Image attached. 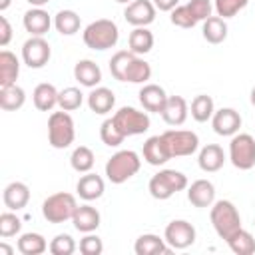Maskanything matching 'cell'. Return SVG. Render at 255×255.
<instances>
[{
  "label": "cell",
  "instance_id": "1",
  "mask_svg": "<svg viewBox=\"0 0 255 255\" xmlns=\"http://www.w3.org/2000/svg\"><path fill=\"white\" fill-rule=\"evenodd\" d=\"M110 72L120 82L143 84L151 78V66L131 50H120L110 60Z\"/></svg>",
  "mask_w": 255,
  "mask_h": 255
},
{
  "label": "cell",
  "instance_id": "2",
  "mask_svg": "<svg viewBox=\"0 0 255 255\" xmlns=\"http://www.w3.org/2000/svg\"><path fill=\"white\" fill-rule=\"evenodd\" d=\"M141 167V159L135 151L131 149H122L116 151L108 161H106V177L112 183H124L129 177H133Z\"/></svg>",
  "mask_w": 255,
  "mask_h": 255
},
{
  "label": "cell",
  "instance_id": "3",
  "mask_svg": "<svg viewBox=\"0 0 255 255\" xmlns=\"http://www.w3.org/2000/svg\"><path fill=\"white\" fill-rule=\"evenodd\" d=\"M82 38H84V44L92 50H108V48H114L118 44L120 30H118L114 20L100 18V20L86 26Z\"/></svg>",
  "mask_w": 255,
  "mask_h": 255
},
{
  "label": "cell",
  "instance_id": "4",
  "mask_svg": "<svg viewBox=\"0 0 255 255\" xmlns=\"http://www.w3.org/2000/svg\"><path fill=\"white\" fill-rule=\"evenodd\" d=\"M211 225L221 239H229L235 231L241 229V217L237 207L227 199L215 201L211 205Z\"/></svg>",
  "mask_w": 255,
  "mask_h": 255
},
{
  "label": "cell",
  "instance_id": "5",
  "mask_svg": "<svg viewBox=\"0 0 255 255\" xmlns=\"http://www.w3.org/2000/svg\"><path fill=\"white\" fill-rule=\"evenodd\" d=\"M76 137L74 120L68 112H52L48 118V141L56 149H66Z\"/></svg>",
  "mask_w": 255,
  "mask_h": 255
},
{
  "label": "cell",
  "instance_id": "6",
  "mask_svg": "<svg viewBox=\"0 0 255 255\" xmlns=\"http://www.w3.org/2000/svg\"><path fill=\"white\" fill-rule=\"evenodd\" d=\"M76 209H78L76 197L66 191H58L46 197L42 203V215L48 223H64L74 217Z\"/></svg>",
  "mask_w": 255,
  "mask_h": 255
},
{
  "label": "cell",
  "instance_id": "7",
  "mask_svg": "<svg viewBox=\"0 0 255 255\" xmlns=\"http://www.w3.org/2000/svg\"><path fill=\"white\" fill-rule=\"evenodd\" d=\"M112 120L126 137L128 135H139V133H145L149 129V116L145 112H139V110L131 108V106L120 108L112 116Z\"/></svg>",
  "mask_w": 255,
  "mask_h": 255
},
{
  "label": "cell",
  "instance_id": "8",
  "mask_svg": "<svg viewBox=\"0 0 255 255\" xmlns=\"http://www.w3.org/2000/svg\"><path fill=\"white\" fill-rule=\"evenodd\" d=\"M229 159L237 169H251L255 165V137L251 133H235L229 143Z\"/></svg>",
  "mask_w": 255,
  "mask_h": 255
},
{
  "label": "cell",
  "instance_id": "9",
  "mask_svg": "<svg viewBox=\"0 0 255 255\" xmlns=\"http://www.w3.org/2000/svg\"><path fill=\"white\" fill-rule=\"evenodd\" d=\"M167 147H169V153L171 157H185V155H191L197 151L199 147V137L195 131H189V129H167L161 133Z\"/></svg>",
  "mask_w": 255,
  "mask_h": 255
},
{
  "label": "cell",
  "instance_id": "10",
  "mask_svg": "<svg viewBox=\"0 0 255 255\" xmlns=\"http://www.w3.org/2000/svg\"><path fill=\"white\" fill-rule=\"evenodd\" d=\"M52 48L42 36H30L22 46V60L28 68H44L50 62Z\"/></svg>",
  "mask_w": 255,
  "mask_h": 255
},
{
  "label": "cell",
  "instance_id": "11",
  "mask_svg": "<svg viewBox=\"0 0 255 255\" xmlns=\"http://www.w3.org/2000/svg\"><path fill=\"white\" fill-rule=\"evenodd\" d=\"M163 239L171 249H185L195 241V227L185 219H173L167 223Z\"/></svg>",
  "mask_w": 255,
  "mask_h": 255
},
{
  "label": "cell",
  "instance_id": "12",
  "mask_svg": "<svg viewBox=\"0 0 255 255\" xmlns=\"http://www.w3.org/2000/svg\"><path fill=\"white\" fill-rule=\"evenodd\" d=\"M155 6L151 0H133L126 6L124 18L128 24L139 28V26H149L155 20Z\"/></svg>",
  "mask_w": 255,
  "mask_h": 255
},
{
  "label": "cell",
  "instance_id": "13",
  "mask_svg": "<svg viewBox=\"0 0 255 255\" xmlns=\"http://www.w3.org/2000/svg\"><path fill=\"white\" fill-rule=\"evenodd\" d=\"M211 126H213L217 135H223V137L235 135L239 131V128H241V116L233 108H221V110H217L213 114Z\"/></svg>",
  "mask_w": 255,
  "mask_h": 255
},
{
  "label": "cell",
  "instance_id": "14",
  "mask_svg": "<svg viewBox=\"0 0 255 255\" xmlns=\"http://www.w3.org/2000/svg\"><path fill=\"white\" fill-rule=\"evenodd\" d=\"M167 102V94L161 86L157 84H145L139 90V104L143 106L145 112H153V114H161Z\"/></svg>",
  "mask_w": 255,
  "mask_h": 255
},
{
  "label": "cell",
  "instance_id": "15",
  "mask_svg": "<svg viewBox=\"0 0 255 255\" xmlns=\"http://www.w3.org/2000/svg\"><path fill=\"white\" fill-rule=\"evenodd\" d=\"M143 159L149 165H163L165 161L171 159L169 147L163 139V135H151L143 143Z\"/></svg>",
  "mask_w": 255,
  "mask_h": 255
},
{
  "label": "cell",
  "instance_id": "16",
  "mask_svg": "<svg viewBox=\"0 0 255 255\" xmlns=\"http://www.w3.org/2000/svg\"><path fill=\"white\" fill-rule=\"evenodd\" d=\"M187 199L195 207H211L215 203V187L207 179H197L187 189Z\"/></svg>",
  "mask_w": 255,
  "mask_h": 255
},
{
  "label": "cell",
  "instance_id": "17",
  "mask_svg": "<svg viewBox=\"0 0 255 255\" xmlns=\"http://www.w3.org/2000/svg\"><path fill=\"white\" fill-rule=\"evenodd\" d=\"M2 199H4V205L12 211H20L28 205L30 201V187L22 181H12L4 187V193H2Z\"/></svg>",
  "mask_w": 255,
  "mask_h": 255
},
{
  "label": "cell",
  "instance_id": "18",
  "mask_svg": "<svg viewBox=\"0 0 255 255\" xmlns=\"http://www.w3.org/2000/svg\"><path fill=\"white\" fill-rule=\"evenodd\" d=\"M22 24L30 36H44L52 26V18L44 8H30L24 14Z\"/></svg>",
  "mask_w": 255,
  "mask_h": 255
},
{
  "label": "cell",
  "instance_id": "19",
  "mask_svg": "<svg viewBox=\"0 0 255 255\" xmlns=\"http://www.w3.org/2000/svg\"><path fill=\"white\" fill-rule=\"evenodd\" d=\"M187 114H189V108H187L185 98H181V96H167L165 108L161 112V118H163V122L167 126H181L187 120Z\"/></svg>",
  "mask_w": 255,
  "mask_h": 255
},
{
  "label": "cell",
  "instance_id": "20",
  "mask_svg": "<svg viewBox=\"0 0 255 255\" xmlns=\"http://www.w3.org/2000/svg\"><path fill=\"white\" fill-rule=\"evenodd\" d=\"M100 219H102L100 211L86 203V205H78V209L72 217V223L80 233H94L100 227Z\"/></svg>",
  "mask_w": 255,
  "mask_h": 255
},
{
  "label": "cell",
  "instance_id": "21",
  "mask_svg": "<svg viewBox=\"0 0 255 255\" xmlns=\"http://www.w3.org/2000/svg\"><path fill=\"white\" fill-rule=\"evenodd\" d=\"M104 189H106L104 179H102L98 173H90V171H88L86 175H82V177L78 179V183H76L78 195H80L82 199H86V201L100 199V197L104 195Z\"/></svg>",
  "mask_w": 255,
  "mask_h": 255
},
{
  "label": "cell",
  "instance_id": "22",
  "mask_svg": "<svg viewBox=\"0 0 255 255\" xmlns=\"http://www.w3.org/2000/svg\"><path fill=\"white\" fill-rule=\"evenodd\" d=\"M114 104H116V96L110 88L98 86V88H92V92L88 94V108L98 116L112 112Z\"/></svg>",
  "mask_w": 255,
  "mask_h": 255
},
{
  "label": "cell",
  "instance_id": "23",
  "mask_svg": "<svg viewBox=\"0 0 255 255\" xmlns=\"http://www.w3.org/2000/svg\"><path fill=\"white\" fill-rule=\"evenodd\" d=\"M197 163L203 171L207 173H213V171H219L225 163V153H223V147L217 145V143H207L205 147H201L199 151V157H197Z\"/></svg>",
  "mask_w": 255,
  "mask_h": 255
},
{
  "label": "cell",
  "instance_id": "24",
  "mask_svg": "<svg viewBox=\"0 0 255 255\" xmlns=\"http://www.w3.org/2000/svg\"><path fill=\"white\" fill-rule=\"evenodd\" d=\"M74 78L86 88H96L102 82V70L94 60H80L74 66Z\"/></svg>",
  "mask_w": 255,
  "mask_h": 255
},
{
  "label": "cell",
  "instance_id": "25",
  "mask_svg": "<svg viewBox=\"0 0 255 255\" xmlns=\"http://www.w3.org/2000/svg\"><path fill=\"white\" fill-rule=\"evenodd\" d=\"M135 255H157V253H169L171 247L165 243V239H161L159 235L153 233H143L135 239L133 245Z\"/></svg>",
  "mask_w": 255,
  "mask_h": 255
},
{
  "label": "cell",
  "instance_id": "26",
  "mask_svg": "<svg viewBox=\"0 0 255 255\" xmlns=\"http://www.w3.org/2000/svg\"><path fill=\"white\" fill-rule=\"evenodd\" d=\"M20 74V60L10 50L0 52V88L16 84V78Z\"/></svg>",
  "mask_w": 255,
  "mask_h": 255
},
{
  "label": "cell",
  "instance_id": "27",
  "mask_svg": "<svg viewBox=\"0 0 255 255\" xmlns=\"http://www.w3.org/2000/svg\"><path fill=\"white\" fill-rule=\"evenodd\" d=\"M58 90L52 86V84H38L34 88V94H32V100H34V106L40 110V112H50L54 106H58Z\"/></svg>",
  "mask_w": 255,
  "mask_h": 255
},
{
  "label": "cell",
  "instance_id": "28",
  "mask_svg": "<svg viewBox=\"0 0 255 255\" xmlns=\"http://www.w3.org/2000/svg\"><path fill=\"white\" fill-rule=\"evenodd\" d=\"M26 102V92L12 84V86H6V88H0V108L4 112H16L24 106Z\"/></svg>",
  "mask_w": 255,
  "mask_h": 255
},
{
  "label": "cell",
  "instance_id": "29",
  "mask_svg": "<svg viewBox=\"0 0 255 255\" xmlns=\"http://www.w3.org/2000/svg\"><path fill=\"white\" fill-rule=\"evenodd\" d=\"M16 247H18V251H20L22 255H40V253H44L50 245L46 243V239H44L40 233H32V231H30V233H22V235H20Z\"/></svg>",
  "mask_w": 255,
  "mask_h": 255
},
{
  "label": "cell",
  "instance_id": "30",
  "mask_svg": "<svg viewBox=\"0 0 255 255\" xmlns=\"http://www.w3.org/2000/svg\"><path fill=\"white\" fill-rule=\"evenodd\" d=\"M203 38L209 44H221L227 38V24L221 16H209L203 22Z\"/></svg>",
  "mask_w": 255,
  "mask_h": 255
},
{
  "label": "cell",
  "instance_id": "31",
  "mask_svg": "<svg viewBox=\"0 0 255 255\" xmlns=\"http://www.w3.org/2000/svg\"><path fill=\"white\" fill-rule=\"evenodd\" d=\"M129 50L137 56L141 54H147L151 48H153V34L145 28V26H139V28H133L131 34H129Z\"/></svg>",
  "mask_w": 255,
  "mask_h": 255
},
{
  "label": "cell",
  "instance_id": "32",
  "mask_svg": "<svg viewBox=\"0 0 255 255\" xmlns=\"http://www.w3.org/2000/svg\"><path fill=\"white\" fill-rule=\"evenodd\" d=\"M225 243L229 245V249L237 255H251L255 253V239L249 231H245L243 227L239 231H235L229 239H225Z\"/></svg>",
  "mask_w": 255,
  "mask_h": 255
},
{
  "label": "cell",
  "instance_id": "33",
  "mask_svg": "<svg viewBox=\"0 0 255 255\" xmlns=\"http://www.w3.org/2000/svg\"><path fill=\"white\" fill-rule=\"evenodd\" d=\"M80 16L74 10H60L54 16V26L62 36H72L80 30Z\"/></svg>",
  "mask_w": 255,
  "mask_h": 255
},
{
  "label": "cell",
  "instance_id": "34",
  "mask_svg": "<svg viewBox=\"0 0 255 255\" xmlns=\"http://www.w3.org/2000/svg\"><path fill=\"white\" fill-rule=\"evenodd\" d=\"M215 114V106H213V100L211 96H205V94H199L191 100V118L199 124L211 120Z\"/></svg>",
  "mask_w": 255,
  "mask_h": 255
},
{
  "label": "cell",
  "instance_id": "35",
  "mask_svg": "<svg viewBox=\"0 0 255 255\" xmlns=\"http://www.w3.org/2000/svg\"><path fill=\"white\" fill-rule=\"evenodd\" d=\"M94 161H96L94 151H92L90 147H86V145H78V147L72 151V155H70L72 169H76L78 173H88V171H92Z\"/></svg>",
  "mask_w": 255,
  "mask_h": 255
},
{
  "label": "cell",
  "instance_id": "36",
  "mask_svg": "<svg viewBox=\"0 0 255 255\" xmlns=\"http://www.w3.org/2000/svg\"><path fill=\"white\" fill-rule=\"evenodd\" d=\"M82 102H84V94L78 90V88H64V90H60V94H58V106H60V110H64V112H74V110H78L80 106H82Z\"/></svg>",
  "mask_w": 255,
  "mask_h": 255
},
{
  "label": "cell",
  "instance_id": "37",
  "mask_svg": "<svg viewBox=\"0 0 255 255\" xmlns=\"http://www.w3.org/2000/svg\"><path fill=\"white\" fill-rule=\"evenodd\" d=\"M100 137H102V141H104L106 145H110V147H118V145L126 139V135L118 129V126L114 124L112 118L104 120V124L100 126Z\"/></svg>",
  "mask_w": 255,
  "mask_h": 255
},
{
  "label": "cell",
  "instance_id": "38",
  "mask_svg": "<svg viewBox=\"0 0 255 255\" xmlns=\"http://www.w3.org/2000/svg\"><path fill=\"white\" fill-rule=\"evenodd\" d=\"M20 229H22V221L16 213H12V209L0 215V237L4 239L14 237L16 233H20Z\"/></svg>",
  "mask_w": 255,
  "mask_h": 255
},
{
  "label": "cell",
  "instance_id": "39",
  "mask_svg": "<svg viewBox=\"0 0 255 255\" xmlns=\"http://www.w3.org/2000/svg\"><path fill=\"white\" fill-rule=\"evenodd\" d=\"M50 253L54 255H72L76 251V241L68 233H60L50 241Z\"/></svg>",
  "mask_w": 255,
  "mask_h": 255
},
{
  "label": "cell",
  "instance_id": "40",
  "mask_svg": "<svg viewBox=\"0 0 255 255\" xmlns=\"http://www.w3.org/2000/svg\"><path fill=\"white\" fill-rule=\"evenodd\" d=\"M249 0H215L213 8L217 12V16H221L223 20L225 18H233L239 10H243L247 6Z\"/></svg>",
  "mask_w": 255,
  "mask_h": 255
},
{
  "label": "cell",
  "instance_id": "41",
  "mask_svg": "<svg viewBox=\"0 0 255 255\" xmlns=\"http://www.w3.org/2000/svg\"><path fill=\"white\" fill-rule=\"evenodd\" d=\"M147 187H149L151 197H153V199H159V201L169 199V197L175 193V191H173V189L167 185V181H165V179H163L159 173H155V175L149 179V185H147Z\"/></svg>",
  "mask_w": 255,
  "mask_h": 255
},
{
  "label": "cell",
  "instance_id": "42",
  "mask_svg": "<svg viewBox=\"0 0 255 255\" xmlns=\"http://www.w3.org/2000/svg\"><path fill=\"white\" fill-rule=\"evenodd\" d=\"M185 6H187V10L191 12V16H193L197 22H205V20L211 16V12H213L211 0H189Z\"/></svg>",
  "mask_w": 255,
  "mask_h": 255
},
{
  "label": "cell",
  "instance_id": "43",
  "mask_svg": "<svg viewBox=\"0 0 255 255\" xmlns=\"http://www.w3.org/2000/svg\"><path fill=\"white\" fill-rule=\"evenodd\" d=\"M169 20H171L173 26H179V28H193L197 24V20L191 16V12L187 10V6H175L171 10Z\"/></svg>",
  "mask_w": 255,
  "mask_h": 255
},
{
  "label": "cell",
  "instance_id": "44",
  "mask_svg": "<svg viewBox=\"0 0 255 255\" xmlns=\"http://www.w3.org/2000/svg\"><path fill=\"white\" fill-rule=\"evenodd\" d=\"M80 251L84 255H102L104 251V243L98 235L94 233H86L82 239H80Z\"/></svg>",
  "mask_w": 255,
  "mask_h": 255
},
{
  "label": "cell",
  "instance_id": "45",
  "mask_svg": "<svg viewBox=\"0 0 255 255\" xmlns=\"http://www.w3.org/2000/svg\"><path fill=\"white\" fill-rule=\"evenodd\" d=\"M159 175L167 181V185H169L175 193H177V191H183V189L187 187V177H185L181 171H177V169H161Z\"/></svg>",
  "mask_w": 255,
  "mask_h": 255
},
{
  "label": "cell",
  "instance_id": "46",
  "mask_svg": "<svg viewBox=\"0 0 255 255\" xmlns=\"http://www.w3.org/2000/svg\"><path fill=\"white\" fill-rule=\"evenodd\" d=\"M10 40H12V26H10L8 18L2 16V18H0V46H2V48L8 46Z\"/></svg>",
  "mask_w": 255,
  "mask_h": 255
},
{
  "label": "cell",
  "instance_id": "47",
  "mask_svg": "<svg viewBox=\"0 0 255 255\" xmlns=\"http://www.w3.org/2000/svg\"><path fill=\"white\" fill-rule=\"evenodd\" d=\"M151 2H153V6H155L157 10H161V12H171V10L177 6L179 0H151Z\"/></svg>",
  "mask_w": 255,
  "mask_h": 255
},
{
  "label": "cell",
  "instance_id": "48",
  "mask_svg": "<svg viewBox=\"0 0 255 255\" xmlns=\"http://www.w3.org/2000/svg\"><path fill=\"white\" fill-rule=\"evenodd\" d=\"M12 253H14L12 247H8L6 243H0V255H12Z\"/></svg>",
  "mask_w": 255,
  "mask_h": 255
},
{
  "label": "cell",
  "instance_id": "49",
  "mask_svg": "<svg viewBox=\"0 0 255 255\" xmlns=\"http://www.w3.org/2000/svg\"><path fill=\"white\" fill-rule=\"evenodd\" d=\"M28 2H30L34 8H42V6H44V4H48L50 0H28Z\"/></svg>",
  "mask_w": 255,
  "mask_h": 255
},
{
  "label": "cell",
  "instance_id": "50",
  "mask_svg": "<svg viewBox=\"0 0 255 255\" xmlns=\"http://www.w3.org/2000/svg\"><path fill=\"white\" fill-rule=\"evenodd\" d=\"M10 2H12V0H0V10L4 12V10H6L8 6H10Z\"/></svg>",
  "mask_w": 255,
  "mask_h": 255
},
{
  "label": "cell",
  "instance_id": "51",
  "mask_svg": "<svg viewBox=\"0 0 255 255\" xmlns=\"http://www.w3.org/2000/svg\"><path fill=\"white\" fill-rule=\"evenodd\" d=\"M251 104H253V106H255V88H253V90H251Z\"/></svg>",
  "mask_w": 255,
  "mask_h": 255
},
{
  "label": "cell",
  "instance_id": "52",
  "mask_svg": "<svg viewBox=\"0 0 255 255\" xmlns=\"http://www.w3.org/2000/svg\"><path fill=\"white\" fill-rule=\"evenodd\" d=\"M116 2H120V4H129V2H133V0H116Z\"/></svg>",
  "mask_w": 255,
  "mask_h": 255
}]
</instances>
